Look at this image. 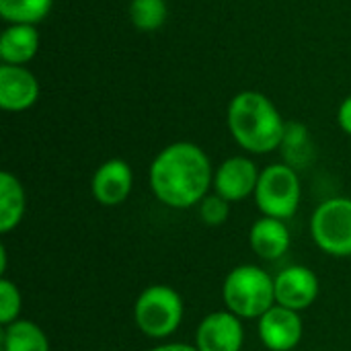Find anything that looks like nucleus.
Segmentation results:
<instances>
[{
    "label": "nucleus",
    "instance_id": "412c9836",
    "mask_svg": "<svg viewBox=\"0 0 351 351\" xmlns=\"http://www.w3.org/2000/svg\"><path fill=\"white\" fill-rule=\"evenodd\" d=\"M230 202L224 199L222 195L218 193H208L199 206H197V212H199V218L206 226H212V228H218L222 224L228 222L230 218Z\"/></svg>",
    "mask_w": 351,
    "mask_h": 351
},
{
    "label": "nucleus",
    "instance_id": "1a4fd4ad",
    "mask_svg": "<svg viewBox=\"0 0 351 351\" xmlns=\"http://www.w3.org/2000/svg\"><path fill=\"white\" fill-rule=\"evenodd\" d=\"M257 333L269 351H292L302 341L304 323L300 313L276 304L257 321Z\"/></svg>",
    "mask_w": 351,
    "mask_h": 351
},
{
    "label": "nucleus",
    "instance_id": "4468645a",
    "mask_svg": "<svg viewBox=\"0 0 351 351\" xmlns=\"http://www.w3.org/2000/svg\"><path fill=\"white\" fill-rule=\"evenodd\" d=\"M39 51V33L35 25H8L0 35V60L12 66H25Z\"/></svg>",
    "mask_w": 351,
    "mask_h": 351
},
{
    "label": "nucleus",
    "instance_id": "f8f14e48",
    "mask_svg": "<svg viewBox=\"0 0 351 351\" xmlns=\"http://www.w3.org/2000/svg\"><path fill=\"white\" fill-rule=\"evenodd\" d=\"M39 99V80L25 66H0V107L8 113L31 109Z\"/></svg>",
    "mask_w": 351,
    "mask_h": 351
},
{
    "label": "nucleus",
    "instance_id": "dca6fc26",
    "mask_svg": "<svg viewBox=\"0 0 351 351\" xmlns=\"http://www.w3.org/2000/svg\"><path fill=\"white\" fill-rule=\"evenodd\" d=\"M280 150L286 165L296 171H304L315 160V144L308 128L302 121H286V132Z\"/></svg>",
    "mask_w": 351,
    "mask_h": 351
},
{
    "label": "nucleus",
    "instance_id": "0eeeda50",
    "mask_svg": "<svg viewBox=\"0 0 351 351\" xmlns=\"http://www.w3.org/2000/svg\"><path fill=\"white\" fill-rule=\"evenodd\" d=\"M197 351H243L245 327L243 319L230 311H216L206 315L195 329Z\"/></svg>",
    "mask_w": 351,
    "mask_h": 351
},
{
    "label": "nucleus",
    "instance_id": "7ed1b4c3",
    "mask_svg": "<svg viewBox=\"0 0 351 351\" xmlns=\"http://www.w3.org/2000/svg\"><path fill=\"white\" fill-rule=\"evenodd\" d=\"M224 308L243 321H259L276 306L274 278L259 265L243 263L228 271L222 282Z\"/></svg>",
    "mask_w": 351,
    "mask_h": 351
},
{
    "label": "nucleus",
    "instance_id": "f3484780",
    "mask_svg": "<svg viewBox=\"0 0 351 351\" xmlns=\"http://www.w3.org/2000/svg\"><path fill=\"white\" fill-rule=\"evenodd\" d=\"M2 351H51L45 331L27 319L2 327Z\"/></svg>",
    "mask_w": 351,
    "mask_h": 351
},
{
    "label": "nucleus",
    "instance_id": "6e6552de",
    "mask_svg": "<svg viewBox=\"0 0 351 351\" xmlns=\"http://www.w3.org/2000/svg\"><path fill=\"white\" fill-rule=\"evenodd\" d=\"M276 304L302 313L311 308L321 292L317 274L306 265H288L276 278Z\"/></svg>",
    "mask_w": 351,
    "mask_h": 351
},
{
    "label": "nucleus",
    "instance_id": "f03ea898",
    "mask_svg": "<svg viewBox=\"0 0 351 351\" xmlns=\"http://www.w3.org/2000/svg\"><path fill=\"white\" fill-rule=\"evenodd\" d=\"M228 132L249 154H269L280 150L286 121L274 101L259 90L237 93L226 111Z\"/></svg>",
    "mask_w": 351,
    "mask_h": 351
},
{
    "label": "nucleus",
    "instance_id": "4be33fe9",
    "mask_svg": "<svg viewBox=\"0 0 351 351\" xmlns=\"http://www.w3.org/2000/svg\"><path fill=\"white\" fill-rule=\"evenodd\" d=\"M337 123H339L341 132H346L348 136H351V95L337 109Z\"/></svg>",
    "mask_w": 351,
    "mask_h": 351
},
{
    "label": "nucleus",
    "instance_id": "f257e3e1",
    "mask_svg": "<svg viewBox=\"0 0 351 351\" xmlns=\"http://www.w3.org/2000/svg\"><path fill=\"white\" fill-rule=\"evenodd\" d=\"M154 197L173 210H189L210 193L214 169L204 148L193 142H173L165 146L148 169Z\"/></svg>",
    "mask_w": 351,
    "mask_h": 351
},
{
    "label": "nucleus",
    "instance_id": "a211bd4d",
    "mask_svg": "<svg viewBox=\"0 0 351 351\" xmlns=\"http://www.w3.org/2000/svg\"><path fill=\"white\" fill-rule=\"evenodd\" d=\"M53 0H0V16L8 25H37L51 10Z\"/></svg>",
    "mask_w": 351,
    "mask_h": 351
},
{
    "label": "nucleus",
    "instance_id": "20e7f679",
    "mask_svg": "<svg viewBox=\"0 0 351 351\" xmlns=\"http://www.w3.org/2000/svg\"><path fill=\"white\" fill-rule=\"evenodd\" d=\"M185 315L183 296L167 284H152L140 292L134 302V323L142 335L154 341L173 337Z\"/></svg>",
    "mask_w": 351,
    "mask_h": 351
},
{
    "label": "nucleus",
    "instance_id": "ddd939ff",
    "mask_svg": "<svg viewBox=\"0 0 351 351\" xmlns=\"http://www.w3.org/2000/svg\"><path fill=\"white\" fill-rule=\"evenodd\" d=\"M249 245L259 259L278 261L288 253L292 245V237L284 220L261 216L259 220L253 222L249 230Z\"/></svg>",
    "mask_w": 351,
    "mask_h": 351
},
{
    "label": "nucleus",
    "instance_id": "b1692460",
    "mask_svg": "<svg viewBox=\"0 0 351 351\" xmlns=\"http://www.w3.org/2000/svg\"><path fill=\"white\" fill-rule=\"evenodd\" d=\"M6 269H8V251H6V247L2 245V247H0V278L6 276Z\"/></svg>",
    "mask_w": 351,
    "mask_h": 351
},
{
    "label": "nucleus",
    "instance_id": "2eb2a0df",
    "mask_svg": "<svg viewBox=\"0 0 351 351\" xmlns=\"http://www.w3.org/2000/svg\"><path fill=\"white\" fill-rule=\"evenodd\" d=\"M27 193L23 183L10 171L0 173V232H12L25 218Z\"/></svg>",
    "mask_w": 351,
    "mask_h": 351
},
{
    "label": "nucleus",
    "instance_id": "6ab92c4d",
    "mask_svg": "<svg viewBox=\"0 0 351 351\" xmlns=\"http://www.w3.org/2000/svg\"><path fill=\"white\" fill-rule=\"evenodd\" d=\"M130 21L142 33L158 31L167 21V2L165 0H132Z\"/></svg>",
    "mask_w": 351,
    "mask_h": 351
},
{
    "label": "nucleus",
    "instance_id": "9b49d317",
    "mask_svg": "<svg viewBox=\"0 0 351 351\" xmlns=\"http://www.w3.org/2000/svg\"><path fill=\"white\" fill-rule=\"evenodd\" d=\"M261 171L249 156H230L214 171V193L222 195L230 204L251 197L257 189Z\"/></svg>",
    "mask_w": 351,
    "mask_h": 351
},
{
    "label": "nucleus",
    "instance_id": "aec40b11",
    "mask_svg": "<svg viewBox=\"0 0 351 351\" xmlns=\"http://www.w3.org/2000/svg\"><path fill=\"white\" fill-rule=\"evenodd\" d=\"M21 311H23V296L19 286L6 276L0 278V325L6 327L19 321Z\"/></svg>",
    "mask_w": 351,
    "mask_h": 351
},
{
    "label": "nucleus",
    "instance_id": "9d476101",
    "mask_svg": "<svg viewBox=\"0 0 351 351\" xmlns=\"http://www.w3.org/2000/svg\"><path fill=\"white\" fill-rule=\"evenodd\" d=\"M134 189V171L123 158L105 160L90 179L93 199L103 208H117L128 202Z\"/></svg>",
    "mask_w": 351,
    "mask_h": 351
},
{
    "label": "nucleus",
    "instance_id": "5701e85b",
    "mask_svg": "<svg viewBox=\"0 0 351 351\" xmlns=\"http://www.w3.org/2000/svg\"><path fill=\"white\" fill-rule=\"evenodd\" d=\"M150 351H197L195 346L191 343H179V341H165L156 348H152Z\"/></svg>",
    "mask_w": 351,
    "mask_h": 351
},
{
    "label": "nucleus",
    "instance_id": "423d86ee",
    "mask_svg": "<svg viewBox=\"0 0 351 351\" xmlns=\"http://www.w3.org/2000/svg\"><path fill=\"white\" fill-rule=\"evenodd\" d=\"M311 237L325 255L351 257V197L321 202L311 218Z\"/></svg>",
    "mask_w": 351,
    "mask_h": 351
},
{
    "label": "nucleus",
    "instance_id": "39448f33",
    "mask_svg": "<svg viewBox=\"0 0 351 351\" xmlns=\"http://www.w3.org/2000/svg\"><path fill=\"white\" fill-rule=\"evenodd\" d=\"M255 206L261 216L290 220L300 206L302 199V185L298 171L286 162L267 165L257 181V189L253 193Z\"/></svg>",
    "mask_w": 351,
    "mask_h": 351
}]
</instances>
